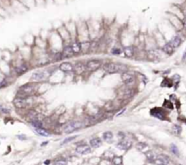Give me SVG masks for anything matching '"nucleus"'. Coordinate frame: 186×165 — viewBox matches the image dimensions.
<instances>
[{"mask_svg": "<svg viewBox=\"0 0 186 165\" xmlns=\"http://www.w3.org/2000/svg\"><path fill=\"white\" fill-rule=\"evenodd\" d=\"M90 152H91V149H90V147L88 146L87 144H79L76 148V152L79 154H81V155L88 154Z\"/></svg>", "mask_w": 186, "mask_h": 165, "instance_id": "17", "label": "nucleus"}, {"mask_svg": "<svg viewBox=\"0 0 186 165\" xmlns=\"http://www.w3.org/2000/svg\"><path fill=\"white\" fill-rule=\"evenodd\" d=\"M171 152H172L174 155H176V156H179V150L177 148V146L175 144H171Z\"/></svg>", "mask_w": 186, "mask_h": 165, "instance_id": "30", "label": "nucleus"}, {"mask_svg": "<svg viewBox=\"0 0 186 165\" xmlns=\"http://www.w3.org/2000/svg\"><path fill=\"white\" fill-rule=\"evenodd\" d=\"M142 81L143 84H147L148 83V78L146 76H144V75H142Z\"/></svg>", "mask_w": 186, "mask_h": 165, "instance_id": "34", "label": "nucleus"}, {"mask_svg": "<svg viewBox=\"0 0 186 165\" xmlns=\"http://www.w3.org/2000/svg\"><path fill=\"white\" fill-rule=\"evenodd\" d=\"M159 165H168V164H166V163H162V164H159Z\"/></svg>", "mask_w": 186, "mask_h": 165, "instance_id": "40", "label": "nucleus"}, {"mask_svg": "<svg viewBox=\"0 0 186 165\" xmlns=\"http://www.w3.org/2000/svg\"><path fill=\"white\" fill-rule=\"evenodd\" d=\"M30 124H31V126L35 129L43 128V122H42L41 119H33V121H30Z\"/></svg>", "mask_w": 186, "mask_h": 165, "instance_id": "23", "label": "nucleus"}, {"mask_svg": "<svg viewBox=\"0 0 186 165\" xmlns=\"http://www.w3.org/2000/svg\"><path fill=\"white\" fill-rule=\"evenodd\" d=\"M58 69L63 73H69V72L74 71V65L71 64L70 62L65 61V62H62L59 65Z\"/></svg>", "mask_w": 186, "mask_h": 165, "instance_id": "10", "label": "nucleus"}, {"mask_svg": "<svg viewBox=\"0 0 186 165\" xmlns=\"http://www.w3.org/2000/svg\"><path fill=\"white\" fill-rule=\"evenodd\" d=\"M67 161H65V160H59V161L56 162V165H67Z\"/></svg>", "mask_w": 186, "mask_h": 165, "instance_id": "32", "label": "nucleus"}, {"mask_svg": "<svg viewBox=\"0 0 186 165\" xmlns=\"http://www.w3.org/2000/svg\"><path fill=\"white\" fill-rule=\"evenodd\" d=\"M47 143H48V142H44V143H42V144H41V146H44V145H46Z\"/></svg>", "mask_w": 186, "mask_h": 165, "instance_id": "39", "label": "nucleus"}, {"mask_svg": "<svg viewBox=\"0 0 186 165\" xmlns=\"http://www.w3.org/2000/svg\"><path fill=\"white\" fill-rule=\"evenodd\" d=\"M61 56H62V58H70L74 57V53L72 51L70 43L66 44L65 46H63L62 51H61Z\"/></svg>", "mask_w": 186, "mask_h": 165, "instance_id": "9", "label": "nucleus"}, {"mask_svg": "<svg viewBox=\"0 0 186 165\" xmlns=\"http://www.w3.org/2000/svg\"><path fill=\"white\" fill-rule=\"evenodd\" d=\"M183 17L186 18V7L183 9Z\"/></svg>", "mask_w": 186, "mask_h": 165, "instance_id": "36", "label": "nucleus"}, {"mask_svg": "<svg viewBox=\"0 0 186 165\" xmlns=\"http://www.w3.org/2000/svg\"><path fill=\"white\" fill-rule=\"evenodd\" d=\"M35 131L37 132V134L40 135V136H42V137H48V136H50V133L47 131V129H45L44 128L35 129Z\"/></svg>", "mask_w": 186, "mask_h": 165, "instance_id": "24", "label": "nucleus"}, {"mask_svg": "<svg viewBox=\"0 0 186 165\" xmlns=\"http://www.w3.org/2000/svg\"><path fill=\"white\" fill-rule=\"evenodd\" d=\"M89 144H90V146H91L92 148H99L100 145L102 144V142H101V140H100L99 138H93L90 140V142H89Z\"/></svg>", "mask_w": 186, "mask_h": 165, "instance_id": "21", "label": "nucleus"}, {"mask_svg": "<svg viewBox=\"0 0 186 165\" xmlns=\"http://www.w3.org/2000/svg\"><path fill=\"white\" fill-rule=\"evenodd\" d=\"M90 45L91 43L89 40H83L81 41V53H88L90 50Z\"/></svg>", "mask_w": 186, "mask_h": 165, "instance_id": "20", "label": "nucleus"}, {"mask_svg": "<svg viewBox=\"0 0 186 165\" xmlns=\"http://www.w3.org/2000/svg\"><path fill=\"white\" fill-rule=\"evenodd\" d=\"M182 25H183V27L184 28V30H186V18H183L182 19Z\"/></svg>", "mask_w": 186, "mask_h": 165, "instance_id": "35", "label": "nucleus"}, {"mask_svg": "<svg viewBox=\"0 0 186 165\" xmlns=\"http://www.w3.org/2000/svg\"><path fill=\"white\" fill-rule=\"evenodd\" d=\"M118 138L120 140V141H122V140H123L125 138V134L123 132H122V131L118 132Z\"/></svg>", "mask_w": 186, "mask_h": 165, "instance_id": "33", "label": "nucleus"}, {"mask_svg": "<svg viewBox=\"0 0 186 165\" xmlns=\"http://www.w3.org/2000/svg\"><path fill=\"white\" fill-rule=\"evenodd\" d=\"M110 54L113 55V56H120V55L122 54V48L119 47H113L111 50H110Z\"/></svg>", "mask_w": 186, "mask_h": 165, "instance_id": "26", "label": "nucleus"}, {"mask_svg": "<svg viewBox=\"0 0 186 165\" xmlns=\"http://www.w3.org/2000/svg\"><path fill=\"white\" fill-rule=\"evenodd\" d=\"M54 70H52L51 68H45L42 69V70H38L35 71L32 75L31 78H30V81L34 82V83H38V82H41L46 80L48 78H49V76L53 73Z\"/></svg>", "mask_w": 186, "mask_h": 165, "instance_id": "2", "label": "nucleus"}, {"mask_svg": "<svg viewBox=\"0 0 186 165\" xmlns=\"http://www.w3.org/2000/svg\"><path fill=\"white\" fill-rule=\"evenodd\" d=\"M103 70L107 74H117V73H123L128 70V68L125 64L119 63V62H107L103 64Z\"/></svg>", "mask_w": 186, "mask_h": 165, "instance_id": "1", "label": "nucleus"}, {"mask_svg": "<svg viewBox=\"0 0 186 165\" xmlns=\"http://www.w3.org/2000/svg\"><path fill=\"white\" fill-rule=\"evenodd\" d=\"M132 142L130 140H122L119 143H117V149L120 150V151H127L130 147H132Z\"/></svg>", "mask_w": 186, "mask_h": 165, "instance_id": "14", "label": "nucleus"}, {"mask_svg": "<svg viewBox=\"0 0 186 165\" xmlns=\"http://www.w3.org/2000/svg\"><path fill=\"white\" fill-rule=\"evenodd\" d=\"M103 139H104V141H106V142H110L111 140L113 139V133L111 131H106V132H104L103 133Z\"/></svg>", "mask_w": 186, "mask_h": 165, "instance_id": "27", "label": "nucleus"}, {"mask_svg": "<svg viewBox=\"0 0 186 165\" xmlns=\"http://www.w3.org/2000/svg\"><path fill=\"white\" fill-rule=\"evenodd\" d=\"M150 115L154 118L159 119H165V113L164 111L160 108H153L150 109Z\"/></svg>", "mask_w": 186, "mask_h": 165, "instance_id": "12", "label": "nucleus"}, {"mask_svg": "<svg viewBox=\"0 0 186 165\" xmlns=\"http://www.w3.org/2000/svg\"><path fill=\"white\" fill-rule=\"evenodd\" d=\"M103 60L102 59H99V58H91L89 59L86 62V68L87 70L90 72H95L99 70V69L102 68L103 67Z\"/></svg>", "mask_w": 186, "mask_h": 165, "instance_id": "4", "label": "nucleus"}, {"mask_svg": "<svg viewBox=\"0 0 186 165\" xmlns=\"http://www.w3.org/2000/svg\"><path fill=\"white\" fill-rule=\"evenodd\" d=\"M122 51L123 54L125 55V57L132 58L134 57V55L136 54L135 53V48L134 46H124L122 47Z\"/></svg>", "mask_w": 186, "mask_h": 165, "instance_id": "16", "label": "nucleus"}, {"mask_svg": "<svg viewBox=\"0 0 186 165\" xmlns=\"http://www.w3.org/2000/svg\"><path fill=\"white\" fill-rule=\"evenodd\" d=\"M114 165H122V158L120 156H115L112 161Z\"/></svg>", "mask_w": 186, "mask_h": 165, "instance_id": "29", "label": "nucleus"}, {"mask_svg": "<svg viewBox=\"0 0 186 165\" xmlns=\"http://www.w3.org/2000/svg\"><path fill=\"white\" fill-rule=\"evenodd\" d=\"M120 78H122V81L126 85V86H130V87H132V85L136 82V77L134 76V74L129 72L128 70L122 73Z\"/></svg>", "mask_w": 186, "mask_h": 165, "instance_id": "6", "label": "nucleus"}, {"mask_svg": "<svg viewBox=\"0 0 186 165\" xmlns=\"http://www.w3.org/2000/svg\"><path fill=\"white\" fill-rule=\"evenodd\" d=\"M160 50L158 48H152L148 50L147 52V57L150 60H158L160 58Z\"/></svg>", "mask_w": 186, "mask_h": 165, "instance_id": "11", "label": "nucleus"}, {"mask_svg": "<svg viewBox=\"0 0 186 165\" xmlns=\"http://www.w3.org/2000/svg\"><path fill=\"white\" fill-rule=\"evenodd\" d=\"M162 51L164 53V54H166V55H169V56H171V55H173L175 51V48L172 46V44H171L170 42H167V43H165L163 46L162 47Z\"/></svg>", "mask_w": 186, "mask_h": 165, "instance_id": "18", "label": "nucleus"}, {"mask_svg": "<svg viewBox=\"0 0 186 165\" xmlns=\"http://www.w3.org/2000/svg\"><path fill=\"white\" fill-rule=\"evenodd\" d=\"M86 63L79 61L74 65V72L77 75H82L84 72H86Z\"/></svg>", "mask_w": 186, "mask_h": 165, "instance_id": "13", "label": "nucleus"}, {"mask_svg": "<svg viewBox=\"0 0 186 165\" xmlns=\"http://www.w3.org/2000/svg\"><path fill=\"white\" fill-rule=\"evenodd\" d=\"M186 58V50H185V52H184V54H183V59L184 60V59Z\"/></svg>", "mask_w": 186, "mask_h": 165, "instance_id": "38", "label": "nucleus"}, {"mask_svg": "<svg viewBox=\"0 0 186 165\" xmlns=\"http://www.w3.org/2000/svg\"><path fill=\"white\" fill-rule=\"evenodd\" d=\"M133 95H134L133 89L130 86H128V88L122 89L119 91V97L122 99H128L130 97H132Z\"/></svg>", "mask_w": 186, "mask_h": 165, "instance_id": "8", "label": "nucleus"}, {"mask_svg": "<svg viewBox=\"0 0 186 165\" xmlns=\"http://www.w3.org/2000/svg\"><path fill=\"white\" fill-rule=\"evenodd\" d=\"M50 163H51V161H50V160H47V161L44 162L45 165H49Z\"/></svg>", "mask_w": 186, "mask_h": 165, "instance_id": "37", "label": "nucleus"}, {"mask_svg": "<svg viewBox=\"0 0 186 165\" xmlns=\"http://www.w3.org/2000/svg\"><path fill=\"white\" fill-rule=\"evenodd\" d=\"M70 41H72L70 42V46H71L74 56H78V55L81 54V41L79 40V38L76 37L74 38H71Z\"/></svg>", "mask_w": 186, "mask_h": 165, "instance_id": "7", "label": "nucleus"}, {"mask_svg": "<svg viewBox=\"0 0 186 165\" xmlns=\"http://www.w3.org/2000/svg\"><path fill=\"white\" fill-rule=\"evenodd\" d=\"M173 131L174 134L179 135V134H181V132H182V127L178 124H174L173 126Z\"/></svg>", "mask_w": 186, "mask_h": 165, "instance_id": "28", "label": "nucleus"}, {"mask_svg": "<svg viewBox=\"0 0 186 165\" xmlns=\"http://www.w3.org/2000/svg\"><path fill=\"white\" fill-rule=\"evenodd\" d=\"M136 149L139 150L140 152H142L145 153L149 151V146H148V144H146L145 142H138L136 144Z\"/></svg>", "mask_w": 186, "mask_h": 165, "instance_id": "22", "label": "nucleus"}, {"mask_svg": "<svg viewBox=\"0 0 186 165\" xmlns=\"http://www.w3.org/2000/svg\"><path fill=\"white\" fill-rule=\"evenodd\" d=\"M145 155H146L147 159L149 160L150 162H154L155 161H156V159H157V155L155 154L153 152L148 151V152H145Z\"/></svg>", "mask_w": 186, "mask_h": 165, "instance_id": "25", "label": "nucleus"}, {"mask_svg": "<svg viewBox=\"0 0 186 165\" xmlns=\"http://www.w3.org/2000/svg\"><path fill=\"white\" fill-rule=\"evenodd\" d=\"M32 99L33 96H30L28 98H22V97H17L14 99L13 101V105L14 107L17 109H23L25 108H28L30 104H32Z\"/></svg>", "mask_w": 186, "mask_h": 165, "instance_id": "3", "label": "nucleus"}, {"mask_svg": "<svg viewBox=\"0 0 186 165\" xmlns=\"http://www.w3.org/2000/svg\"><path fill=\"white\" fill-rule=\"evenodd\" d=\"M169 42L172 44V46L175 49H176L177 48H179L181 46V44H182L183 40H182V38H181L179 35H176V36H173L172 38H171V40Z\"/></svg>", "mask_w": 186, "mask_h": 165, "instance_id": "19", "label": "nucleus"}, {"mask_svg": "<svg viewBox=\"0 0 186 165\" xmlns=\"http://www.w3.org/2000/svg\"><path fill=\"white\" fill-rule=\"evenodd\" d=\"M28 69H29L28 65L27 63H22L19 66L15 68V71H16V74L17 76H22L23 74L27 73L28 71Z\"/></svg>", "mask_w": 186, "mask_h": 165, "instance_id": "15", "label": "nucleus"}, {"mask_svg": "<svg viewBox=\"0 0 186 165\" xmlns=\"http://www.w3.org/2000/svg\"><path fill=\"white\" fill-rule=\"evenodd\" d=\"M78 136H72V137H68V138H67V139H65L64 141L61 142V145H63V144H66V143H68V142H71V141H73V140H75L76 139Z\"/></svg>", "mask_w": 186, "mask_h": 165, "instance_id": "31", "label": "nucleus"}, {"mask_svg": "<svg viewBox=\"0 0 186 165\" xmlns=\"http://www.w3.org/2000/svg\"><path fill=\"white\" fill-rule=\"evenodd\" d=\"M81 127H82L81 121H70L67 125H65V127L63 128V132L66 134H69L71 132H74L75 131H78Z\"/></svg>", "mask_w": 186, "mask_h": 165, "instance_id": "5", "label": "nucleus"}]
</instances>
